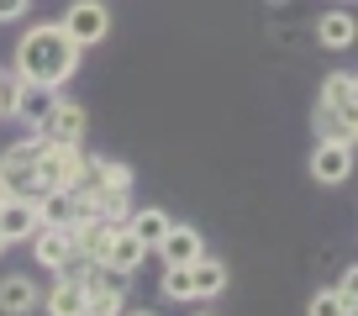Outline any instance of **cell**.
Here are the masks:
<instances>
[{
    "label": "cell",
    "mask_w": 358,
    "mask_h": 316,
    "mask_svg": "<svg viewBox=\"0 0 358 316\" xmlns=\"http://www.w3.org/2000/svg\"><path fill=\"white\" fill-rule=\"evenodd\" d=\"M16 79L22 85H43V90H58V85H69L79 69V48L64 37V27H32V32L16 43V58H11Z\"/></svg>",
    "instance_id": "1"
},
{
    "label": "cell",
    "mask_w": 358,
    "mask_h": 316,
    "mask_svg": "<svg viewBox=\"0 0 358 316\" xmlns=\"http://www.w3.org/2000/svg\"><path fill=\"white\" fill-rule=\"evenodd\" d=\"M79 174H85L79 143H37V185L43 190H74Z\"/></svg>",
    "instance_id": "2"
},
{
    "label": "cell",
    "mask_w": 358,
    "mask_h": 316,
    "mask_svg": "<svg viewBox=\"0 0 358 316\" xmlns=\"http://www.w3.org/2000/svg\"><path fill=\"white\" fill-rule=\"evenodd\" d=\"M58 27H64V37L85 53V48H95V43H106V37H111V11H106L101 0H74Z\"/></svg>",
    "instance_id": "3"
},
{
    "label": "cell",
    "mask_w": 358,
    "mask_h": 316,
    "mask_svg": "<svg viewBox=\"0 0 358 316\" xmlns=\"http://www.w3.org/2000/svg\"><path fill=\"white\" fill-rule=\"evenodd\" d=\"M0 190L6 195H43V185H37V137L32 143H11L0 153Z\"/></svg>",
    "instance_id": "4"
},
{
    "label": "cell",
    "mask_w": 358,
    "mask_h": 316,
    "mask_svg": "<svg viewBox=\"0 0 358 316\" xmlns=\"http://www.w3.org/2000/svg\"><path fill=\"white\" fill-rule=\"evenodd\" d=\"M101 190H132V169L116 158L85 153V174L74 180V195H101Z\"/></svg>",
    "instance_id": "5"
},
{
    "label": "cell",
    "mask_w": 358,
    "mask_h": 316,
    "mask_svg": "<svg viewBox=\"0 0 358 316\" xmlns=\"http://www.w3.org/2000/svg\"><path fill=\"white\" fill-rule=\"evenodd\" d=\"M37 227H43L37 195H6V201H0V237H6V243H27Z\"/></svg>",
    "instance_id": "6"
},
{
    "label": "cell",
    "mask_w": 358,
    "mask_h": 316,
    "mask_svg": "<svg viewBox=\"0 0 358 316\" xmlns=\"http://www.w3.org/2000/svg\"><path fill=\"white\" fill-rule=\"evenodd\" d=\"M85 106L79 101H53V111H48V122L37 127V143H79L85 137Z\"/></svg>",
    "instance_id": "7"
},
{
    "label": "cell",
    "mask_w": 358,
    "mask_h": 316,
    "mask_svg": "<svg viewBox=\"0 0 358 316\" xmlns=\"http://www.w3.org/2000/svg\"><path fill=\"white\" fill-rule=\"evenodd\" d=\"M348 174H353V143L322 137V148L311 153V180H322V185H343Z\"/></svg>",
    "instance_id": "8"
},
{
    "label": "cell",
    "mask_w": 358,
    "mask_h": 316,
    "mask_svg": "<svg viewBox=\"0 0 358 316\" xmlns=\"http://www.w3.org/2000/svg\"><path fill=\"white\" fill-rule=\"evenodd\" d=\"M95 259L111 264V269H122V274H137V264L148 259V248L127 232V222H122V227H111V232H106V243H101V253H95Z\"/></svg>",
    "instance_id": "9"
},
{
    "label": "cell",
    "mask_w": 358,
    "mask_h": 316,
    "mask_svg": "<svg viewBox=\"0 0 358 316\" xmlns=\"http://www.w3.org/2000/svg\"><path fill=\"white\" fill-rule=\"evenodd\" d=\"M158 259L164 264H195L206 253V243H201V232H195V227H185V222H169V232L158 237Z\"/></svg>",
    "instance_id": "10"
},
{
    "label": "cell",
    "mask_w": 358,
    "mask_h": 316,
    "mask_svg": "<svg viewBox=\"0 0 358 316\" xmlns=\"http://www.w3.org/2000/svg\"><path fill=\"white\" fill-rule=\"evenodd\" d=\"M37 311H48V316H85V280H79V274H53V290L43 295Z\"/></svg>",
    "instance_id": "11"
},
{
    "label": "cell",
    "mask_w": 358,
    "mask_h": 316,
    "mask_svg": "<svg viewBox=\"0 0 358 316\" xmlns=\"http://www.w3.org/2000/svg\"><path fill=\"white\" fill-rule=\"evenodd\" d=\"M322 106H327L332 116H343V122H353V127H358V79L348 74V69L327 74V85H322Z\"/></svg>",
    "instance_id": "12"
},
{
    "label": "cell",
    "mask_w": 358,
    "mask_h": 316,
    "mask_svg": "<svg viewBox=\"0 0 358 316\" xmlns=\"http://www.w3.org/2000/svg\"><path fill=\"white\" fill-rule=\"evenodd\" d=\"M27 243H32V253H37V264H48V269H64L69 264V253H74V237H69V227H37L32 237H27Z\"/></svg>",
    "instance_id": "13"
},
{
    "label": "cell",
    "mask_w": 358,
    "mask_h": 316,
    "mask_svg": "<svg viewBox=\"0 0 358 316\" xmlns=\"http://www.w3.org/2000/svg\"><path fill=\"white\" fill-rule=\"evenodd\" d=\"M43 306V290H37L27 274H11V280H0V311L6 316H32Z\"/></svg>",
    "instance_id": "14"
},
{
    "label": "cell",
    "mask_w": 358,
    "mask_h": 316,
    "mask_svg": "<svg viewBox=\"0 0 358 316\" xmlns=\"http://www.w3.org/2000/svg\"><path fill=\"white\" fill-rule=\"evenodd\" d=\"M190 285H195V301H216V295L227 290V264L211 259V253H201V259L190 264Z\"/></svg>",
    "instance_id": "15"
},
{
    "label": "cell",
    "mask_w": 358,
    "mask_h": 316,
    "mask_svg": "<svg viewBox=\"0 0 358 316\" xmlns=\"http://www.w3.org/2000/svg\"><path fill=\"white\" fill-rule=\"evenodd\" d=\"M127 232L137 237V243H143L148 253L158 248V237L169 232V211H158V206H143V211H132L127 216Z\"/></svg>",
    "instance_id": "16"
},
{
    "label": "cell",
    "mask_w": 358,
    "mask_h": 316,
    "mask_svg": "<svg viewBox=\"0 0 358 316\" xmlns=\"http://www.w3.org/2000/svg\"><path fill=\"white\" fill-rule=\"evenodd\" d=\"M53 101H58V95L43 90V85H22V95H16V111H11V116H22L27 127H43L48 111H53Z\"/></svg>",
    "instance_id": "17"
},
{
    "label": "cell",
    "mask_w": 358,
    "mask_h": 316,
    "mask_svg": "<svg viewBox=\"0 0 358 316\" xmlns=\"http://www.w3.org/2000/svg\"><path fill=\"white\" fill-rule=\"evenodd\" d=\"M127 285H85V316H122Z\"/></svg>",
    "instance_id": "18"
},
{
    "label": "cell",
    "mask_w": 358,
    "mask_h": 316,
    "mask_svg": "<svg viewBox=\"0 0 358 316\" xmlns=\"http://www.w3.org/2000/svg\"><path fill=\"white\" fill-rule=\"evenodd\" d=\"M37 211H43V227H69L74 222V190H43Z\"/></svg>",
    "instance_id": "19"
},
{
    "label": "cell",
    "mask_w": 358,
    "mask_h": 316,
    "mask_svg": "<svg viewBox=\"0 0 358 316\" xmlns=\"http://www.w3.org/2000/svg\"><path fill=\"white\" fill-rule=\"evenodd\" d=\"M353 16L348 11H327L322 22H316V37H322V48H353Z\"/></svg>",
    "instance_id": "20"
},
{
    "label": "cell",
    "mask_w": 358,
    "mask_h": 316,
    "mask_svg": "<svg viewBox=\"0 0 358 316\" xmlns=\"http://www.w3.org/2000/svg\"><path fill=\"white\" fill-rule=\"evenodd\" d=\"M164 295H169V301H195L190 264H164Z\"/></svg>",
    "instance_id": "21"
},
{
    "label": "cell",
    "mask_w": 358,
    "mask_h": 316,
    "mask_svg": "<svg viewBox=\"0 0 358 316\" xmlns=\"http://www.w3.org/2000/svg\"><path fill=\"white\" fill-rule=\"evenodd\" d=\"M306 316H353V301H343L337 290H322V295H311Z\"/></svg>",
    "instance_id": "22"
},
{
    "label": "cell",
    "mask_w": 358,
    "mask_h": 316,
    "mask_svg": "<svg viewBox=\"0 0 358 316\" xmlns=\"http://www.w3.org/2000/svg\"><path fill=\"white\" fill-rule=\"evenodd\" d=\"M316 132H322V137H337V143H353V122L332 116L327 106H316Z\"/></svg>",
    "instance_id": "23"
},
{
    "label": "cell",
    "mask_w": 358,
    "mask_h": 316,
    "mask_svg": "<svg viewBox=\"0 0 358 316\" xmlns=\"http://www.w3.org/2000/svg\"><path fill=\"white\" fill-rule=\"evenodd\" d=\"M16 95H22V79H16V69H0V116L16 111Z\"/></svg>",
    "instance_id": "24"
},
{
    "label": "cell",
    "mask_w": 358,
    "mask_h": 316,
    "mask_svg": "<svg viewBox=\"0 0 358 316\" xmlns=\"http://www.w3.org/2000/svg\"><path fill=\"white\" fill-rule=\"evenodd\" d=\"M32 11V0H0V22H22Z\"/></svg>",
    "instance_id": "25"
},
{
    "label": "cell",
    "mask_w": 358,
    "mask_h": 316,
    "mask_svg": "<svg viewBox=\"0 0 358 316\" xmlns=\"http://www.w3.org/2000/svg\"><path fill=\"white\" fill-rule=\"evenodd\" d=\"M122 316H153V311H122Z\"/></svg>",
    "instance_id": "26"
},
{
    "label": "cell",
    "mask_w": 358,
    "mask_h": 316,
    "mask_svg": "<svg viewBox=\"0 0 358 316\" xmlns=\"http://www.w3.org/2000/svg\"><path fill=\"white\" fill-rule=\"evenodd\" d=\"M6 248H11V243H6V237H0V253H6Z\"/></svg>",
    "instance_id": "27"
},
{
    "label": "cell",
    "mask_w": 358,
    "mask_h": 316,
    "mask_svg": "<svg viewBox=\"0 0 358 316\" xmlns=\"http://www.w3.org/2000/svg\"><path fill=\"white\" fill-rule=\"evenodd\" d=\"M195 316H211V311H195Z\"/></svg>",
    "instance_id": "28"
},
{
    "label": "cell",
    "mask_w": 358,
    "mask_h": 316,
    "mask_svg": "<svg viewBox=\"0 0 358 316\" xmlns=\"http://www.w3.org/2000/svg\"><path fill=\"white\" fill-rule=\"evenodd\" d=\"M0 201H6V190H0Z\"/></svg>",
    "instance_id": "29"
}]
</instances>
